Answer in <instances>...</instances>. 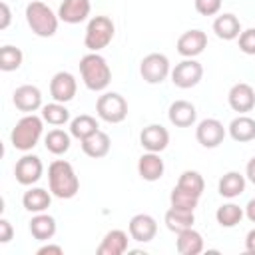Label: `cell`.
<instances>
[{"label": "cell", "instance_id": "6da1fadb", "mask_svg": "<svg viewBox=\"0 0 255 255\" xmlns=\"http://www.w3.org/2000/svg\"><path fill=\"white\" fill-rule=\"evenodd\" d=\"M48 187L58 199H72L80 191V179L66 159H54L48 165Z\"/></svg>", "mask_w": 255, "mask_h": 255}, {"label": "cell", "instance_id": "7a4b0ae2", "mask_svg": "<svg viewBox=\"0 0 255 255\" xmlns=\"http://www.w3.org/2000/svg\"><path fill=\"white\" fill-rule=\"evenodd\" d=\"M80 76L82 82L88 90L92 92H104L110 82H112V70L106 62L104 56H100L98 52H90L86 56H82L80 60Z\"/></svg>", "mask_w": 255, "mask_h": 255}, {"label": "cell", "instance_id": "3957f363", "mask_svg": "<svg viewBox=\"0 0 255 255\" xmlns=\"http://www.w3.org/2000/svg\"><path fill=\"white\" fill-rule=\"evenodd\" d=\"M44 131V118L36 114H26L16 122L10 131V143L20 151H30L36 147Z\"/></svg>", "mask_w": 255, "mask_h": 255}, {"label": "cell", "instance_id": "277c9868", "mask_svg": "<svg viewBox=\"0 0 255 255\" xmlns=\"http://www.w3.org/2000/svg\"><path fill=\"white\" fill-rule=\"evenodd\" d=\"M26 22L30 26V30L40 36V38H52L56 32H58V22L60 18L54 14V10L40 2V0H34L26 6Z\"/></svg>", "mask_w": 255, "mask_h": 255}, {"label": "cell", "instance_id": "5b68a950", "mask_svg": "<svg viewBox=\"0 0 255 255\" xmlns=\"http://www.w3.org/2000/svg\"><path fill=\"white\" fill-rule=\"evenodd\" d=\"M114 34H116V26H114L112 18L100 14V16L90 18V22L86 26L84 44L90 52H100L110 46V42L114 40Z\"/></svg>", "mask_w": 255, "mask_h": 255}, {"label": "cell", "instance_id": "8992f818", "mask_svg": "<svg viewBox=\"0 0 255 255\" xmlns=\"http://www.w3.org/2000/svg\"><path fill=\"white\" fill-rule=\"evenodd\" d=\"M98 118L108 124H122L128 118V102L118 92H106L96 102Z\"/></svg>", "mask_w": 255, "mask_h": 255}, {"label": "cell", "instance_id": "52a82bcc", "mask_svg": "<svg viewBox=\"0 0 255 255\" xmlns=\"http://www.w3.org/2000/svg\"><path fill=\"white\" fill-rule=\"evenodd\" d=\"M139 74H141L143 82H147V84H161L171 74L167 56L159 54V52H151V54L143 56V60L139 62Z\"/></svg>", "mask_w": 255, "mask_h": 255}, {"label": "cell", "instance_id": "ba28073f", "mask_svg": "<svg viewBox=\"0 0 255 255\" xmlns=\"http://www.w3.org/2000/svg\"><path fill=\"white\" fill-rule=\"evenodd\" d=\"M169 76H171V82H173L175 88L189 90V88H195L201 82V78H203V66L195 58H185L179 64H175V68L171 70Z\"/></svg>", "mask_w": 255, "mask_h": 255}, {"label": "cell", "instance_id": "9c48e42d", "mask_svg": "<svg viewBox=\"0 0 255 255\" xmlns=\"http://www.w3.org/2000/svg\"><path fill=\"white\" fill-rule=\"evenodd\" d=\"M225 133H227V129L215 118H205L195 128V139L199 141V145H203L207 149H213V147L221 145L223 139H225Z\"/></svg>", "mask_w": 255, "mask_h": 255}, {"label": "cell", "instance_id": "30bf717a", "mask_svg": "<svg viewBox=\"0 0 255 255\" xmlns=\"http://www.w3.org/2000/svg\"><path fill=\"white\" fill-rule=\"evenodd\" d=\"M42 173H44V163L34 153L22 155L16 161V165H14V175H16V181L20 185H34V183H38Z\"/></svg>", "mask_w": 255, "mask_h": 255}, {"label": "cell", "instance_id": "8fae6325", "mask_svg": "<svg viewBox=\"0 0 255 255\" xmlns=\"http://www.w3.org/2000/svg\"><path fill=\"white\" fill-rule=\"evenodd\" d=\"M78 92V82L74 78V74L70 72H58L52 76L50 80V96L54 102H62V104H68L74 100Z\"/></svg>", "mask_w": 255, "mask_h": 255}, {"label": "cell", "instance_id": "7c38bea8", "mask_svg": "<svg viewBox=\"0 0 255 255\" xmlns=\"http://www.w3.org/2000/svg\"><path fill=\"white\" fill-rule=\"evenodd\" d=\"M129 237L137 243H149L157 235V221L149 213H137L128 223Z\"/></svg>", "mask_w": 255, "mask_h": 255}, {"label": "cell", "instance_id": "4fadbf2b", "mask_svg": "<svg viewBox=\"0 0 255 255\" xmlns=\"http://www.w3.org/2000/svg\"><path fill=\"white\" fill-rule=\"evenodd\" d=\"M12 102H14L16 110H20L24 114H34L36 110H42V92H40V88H36L32 84H24L14 90Z\"/></svg>", "mask_w": 255, "mask_h": 255}, {"label": "cell", "instance_id": "5bb4252c", "mask_svg": "<svg viewBox=\"0 0 255 255\" xmlns=\"http://www.w3.org/2000/svg\"><path fill=\"white\" fill-rule=\"evenodd\" d=\"M175 48L183 58H195L207 48V34L203 30H197V28L187 30L177 38Z\"/></svg>", "mask_w": 255, "mask_h": 255}, {"label": "cell", "instance_id": "9a60e30c", "mask_svg": "<svg viewBox=\"0 0 255 255\" xmlns=\"http://www.w3.org/2000/svg\"><path fill=\"white\" fill-rule=\"evenodd\" d=\"M227 102H229L233 112L247 114V112H251L255 108V90L245 82L233 84L229 94H227Z\"/></svg>", "mask_w": 255, "mask_h": 255}, {"label": "cell", "instance_id": "2e32d148", "mask_svg": "<svg viewBox=\"0 0 255 255\" xmlns=\"http://www.w3.org/2000/svg\"><path fill=\"white\" fill-rule=\"evenodd\" d=\"M139 143L143 149L147 151H155V153H161L167 143H169V131L159 126V124H149L141 129L139 133Z\"/></svg>", "mask_w": 255, "mask_h": 255}, {"label": "cell", "instance_id": "e0dca14e", "mask_svg": "<svg viewBox=\"0 0 255 255\" xmlns=\"http://www.w3.org/2000/svg\"><path fill=\"white\" fill-rule=\"evenodd\" d=\"M90 0H64L58 10V18L66 24H80L90 16Z\"/></svg>", "mask_w": 255, "mask_h": 255}, {"label": "cell", "instance_id": "ac0fdd59", "mask_svg": "<svg viewBox=\"0 0 255 255\" xmlns=\"http://www.w3.org/2000/svg\"><path fill=\"white\" fill-rule=\"evenodd\" d=\"M167 118L175 128H189L197 120V110L187 100H175L167 110Z\"/></svg>", "mask_w": 255, "mask_h": 255}, {"label": "cell", "instance_id": "d6986e66", "mask_svg": "<svg viewBox=\"0 0 255 255\" xmlns=\"http://www.w3.org/2000/svg\"><path fill=\"white\" fill-rule=\"evenodd\" d=\"M165 171L163 159L155 151H147L137 159V173L143 181H157Z\"/></svg>", "mask_w": 255, "mask_h": 255}, {"label": "cell", "instance_id": "ffe728a7", "mask_svg": "<svg viewBox=\"0 0 255 255\" xmlns=\"http://www.w3.org/2000/svg\"><path fill=\"white\" fill-rule=\"evenodd\" d=\"M128 233L124 229H112L104 235L102 243L98 245V255H124L128 251Z\"/></svg>", "mask_w": 255, "mask_h": 255}, {"label": "cell", "instance_id": "44dd1931", "mask_svg": "<svg viewBox=\"0 0 255 255\" xmlns=\"http://www.w3.org/2000/svg\"><path fill=\"white\" fill-rule=\"evenodd\" d=\"M110 147H112V141H110V135L102 129L94 131L92 135L84 137L82 139V151L92 157V159H100V157H106L110 153Z\"/></svg>", "mask_w": 255, "mask_h": 255}, {"label": "cell", "instance_id": "7402d4cb", "mask_svg": "<svg viewBox=\"0 0 255 255\" xmlns=\"http://www.w3.org/2000/svg\"><path fill=\"white\" fill-rule=\"evenodd\" d=\"M213 32H215V36L219 40H225V42L235 40L241 34V22H239V18L235 14L223 12L213 20Z\"/></svg>", "mask_w": 255, "mask_h": 255}, {"label": "cell", "instance_id": "603a6c76", "mask_svg": "<svg viewBox=\"0 0 255 255\" xmlns=\"http://www.w3.org/2000/svg\"><path fill=\"white\" fill-rule=\"evenodd\" d=\"M227 131H229L231 139L237 141V143L253 141V139H255V120L249 118L247 114H239L237 118L231 120Z\"/></svg>", "mask_w": 255, "mask_h": 255}, {"label": "cell", "instance_id": "cb8c5ba5", "mask_svg": "<svg viewBox=\"0 0 255 255\" xmlns=\"http://www.w3.org/2000/svg\"><path fill=\"white\" fill-rule=\"evenodd\" d=\"M52 203V191L44 187H30L22 195V205L30 213H44Z\"/></svg>", "mask_w": 255, "mask_h": 255}, {"label": "cell", "instance_id": "d4e9b609", "mask_svg": "<svg viewBox=\"0 0 255 255\" xmlns=\"http://www.w3.org/2000/svg\"><path fill=\"white\" fill-rule=\"evenodd\" d=\"M245 185H247L245 175H241L239 171H227V173L221 175V179L217 183V191H219L221 197L233 199V197H239L245 191Z\"/></svg>", "mask_w": 255, "mask_h": 255}, {"label": "cell", "instance_id": "484cf974", "mask_svg": "<svg viewBox=\"0 0 255 255\" xmlns=\"http://www.w3.org/2000/svg\"><path fill=\"white\" fill-rule=\"evenodd\" d=\"M175 249L179 255H199L203 251V237L193 227L179 231L175 239Z\"/></svg>", "mask_w": 255, "mask_h": 255}, {"label": "cell", "instance_id": "4316f807", "mask_svg": "<svg viewBox=\"0 0 255 255\" xmlns=\"http://www.w3.org/2000/svg\"><path fill=\"white\" fill-rule=\"evenodd\" d=\"M30 233L34 239L38 241H48L56 235V219L52 215H48L46 211L44 213H36L32 219H30Z\"/></svg>", "mask_w": 255, "mask_h": 255}, {"label": "cell", "instance_id": "83f0119b", "mask_svg": "<svg viewBox=\"0 0 255 255\" xmlns=\"http://www.w3.org/2000/svg\"><path fill=\"white\" fill-rule=\"evenodd\" d=\"M165 227L173 233H179V231H185L189 227H193L195 223V215L193 211H187V209H177V207H169L165 211Z\"/></svg>", "mask_w": 255, "mask_h": 255}, {"label": "cell", "instance_id": "f1b7e54d", "mask_svg": "<svg viewBox=\"0 0 255 255\" xmlns=\"http://www.w3.org/2000/svg\"><path fill=\"white\" fill-rule=\"evenodd\" d=\"M70 143H72V133H68V131L60 129V128L50 129L44 135V145L54 155H64L70 149Z\"/></svg>", "mask_w": 255, "mask_h": 255}, {"label": "cell", "instance_id": "f546056e", "mask_svg": "<svg viewBox=\"0 0 255 255\" xmlns=\"http://www.w3.org/2000/svg\"><path fill=\"white\" fill-rule=\"evenodd\" d=\"M100 129V124H98V120L94 118V116H88V114H80L78 118H74V120H70V133H72V137H76V139H84V137H88V135H92L94 131H98Z\"/></svg>", "mask_w": 255, "mask_h": 255}, {"label": "cell", "instance_id": "4dcf8cb0", "mask_svg": "<svg viewBox=\"0 0 255 255\" xmlns=\"http://www.w3.org/2000/svg\"><path fill=\"white\" fill-rule=\"evenodd\" d=\"M243 215H245V211H243V207H239L237 203H223L221 207H217V211H215V219H217V223L221 225V227H235L237 223H241V219H243Z\"/></svg>", "mask_w": 255, "mask_h": 255}, {"label": "cell", "instance_id": "1f68e13d", "mask_svg": "<svg viewBox=\"0 0 255 255\" xmlns=\"http://www.w3.org/2000/svg\"><path fill=\"white\" fill-rule=\"evenodd\" d=\"M42 118L50 126H64L70 122V110L62 102H52L42 106Z\"/></svg>", "mask_w": 255, "mask_h": 255}, {"label": "cell", "instance_id": "d6a6232c", "mask_svg": "<svg viewBox=\"0 0 255 255\" xmlns=\"http://www.w3.org/2000/svg\"><path fill=\"white\" fill-rule=\"evenodd\" d=\"M175 185L181 187V189H185V191H189V193L195 195V197H201V193H203V189H205L203 175H201L199 171H195V169H185V171L179 175V179H177Z\"/></svg>", "mask_w": 255, "mask_h": 255}, {"label": "cell", "instance_id": "836d02e7", "mask_svg": "<svg viewBox=\"0 0 255 255\" xmlns=\"http://www.w3.org/2000/svg\"><path fill=\"white\" fill-rule=\"evenodd\" d=\"M22 60H24V54L20 48L16 46H2L0 48V70L2 72H14L22 66Z\"/></svg>", "mask_w": 255, "mask_h": 255}, {"label": "cell", "instance_id": "e575fe53", "mask_svg": "<svg viewBox=\"0 0 255 255\" xmlns=\"http://www.w3.org/2000/svg\"><path fill=\"white\" fill-rule=\"evenodd\" d=\"M169 203L171 207H177V209H187V211H195L197 203H199V197L191 195L189 191L181 189V187H173L171 193H169Z\"/></svg>", "mask_w": 255, "mask_h": 255}, {"label": "cell", "instance_id": "d590c367", "mask_svg": "<svg viewBox=\"0 0 255 255\" xmlns=\"http://www.w3.org/2000/svg\"><path fill=\"white\" fill-rule=\"evenodd\" d=\"M239 50L247 56H255V28H247L241 30L239 34Z\"/></svg>", "mask_w": 255, "mask_h": 255}, {"label": "cell", "instance_id": "8d00e7d4", "mask_svg": "<svg viewBox=\"0 0 255 255\" xmlns=\"http://www.w3.org/2000/svg\"><path fill=\"white\" fill-rule=\"evenodd\" d=\"M193 4L201 16H215L221 10V0H193Z\"/></svg>", "mask_w": 255, "mask_h": 255}, {"label": "cell", "instance_id": "74e56055", "mask_svg": "<svg viewBox=\"0 0 255 255\" xmlns=\"http://www.w3.org/2000/svg\"><path fill=\"white\" fill-rule=\"evenodd\" d=\"M14 235V229H12V223L8 219H0V243H8Z\"/></svg>", "mask_w": 255, "mask_h": 255}, {"label": "cell", "instance_id": "f35d334b", "mask_svg": "<svg viewBox=\"0 0 255 255\" xmlns=\"http://www.w3.org/2000/svg\"><path fill=\"white\" fill-rule=\"evenodd\" d=\"M62 253H64L62 245H54V243L42 245V247H38V251H36V255H62Z\"/></svg>", "mask_w": 255, "mask_h": 255}, {"label": "cell", "instance_id": "ab89813d", "mask_svg": "<svg viewBox=\"0 0 255 255\" xmlns=\"http://www.w3.org/2000/svg\"><path fill=\"white\" fill-rule=\"evenodd\" d=\"M0 12H2V20H0V30H6L10 26V20H12V12H10V6L6 2L0 4Z\"/></svg>", "mask_w": 255, "mask_h": 255}, {"label": "cell", "instance_id": "60d3db41", "mask_svg": "<svg viewBox=\"0 0 255 255\" xmlns=\"http://www.w3.org/2000/svg\"><path fill=\"white\" fill-rule=\"evenodd\" d=\"M245 251L247 253H251V255H255V227L247 233V237H245Z\"/></svg>", "mask_w": 255, "mask_h": 255}, {"label": "cell", "instance_id": "b9f144b4", "mask_svg": "<svg viewBox=\"0 0 255 255\" xmlns=\"http://www.w3.org/2000/svg\"><path fill=\"white\" fill-rule=\"evenodd\" d=\"M245 177L255 185V155L247 161V165H245Z\"/></svg>", "mask_w": 255, "mask_h": 255}, {"label": "cell", "instance_id": "7bdbcfd3", "mask_svg": "<svg viewBox=\"0 0 255 255\" xmlns=\"http://www.w3.org/2000/svg\"><path fill=\"white\" fill-rule=\"evenodd\" d=\"M245 217H247L251 223H255V197H251V199L247 201V205H245Z\"/></svg>", "mask_w": 255, "mask_h": 255}]
</instances>
